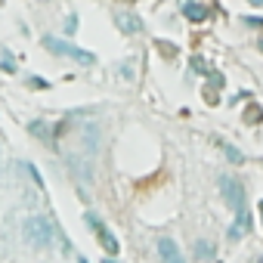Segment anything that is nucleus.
<instances>
[{"label": "nucleus", "instance_id": "f257e3e1", "mask_svg": "<svg viewBox=\"0 0 263 263\" xmlns=\"http://www.w3.org/2000/svg\"><path fill=\"white\" fill-rule=\"evenodd\" d=\"M22 235H25V241H28L31 248H53L56 241H59L62 248H68V238H59V229H56L47 217H41V214H31V217L22 223Z\"/></svg>", "mask_w": 263, "mask_h": 263}, {"label": "nucleus", "instance_id": "f03ea898", "mask_svg": "<svg viewBox=\"0 0 263 263\" xmlns=\"http://www.w3.org/2000/svg\"><path fill=\"white\" fill-rule=\"evenodd\" d=\"M44 47H47L50 53H56V56H65V59L78 62V65H96V56H93L90 50H81V47H74V44H68V41L44 37Z\"/></svg>", "mask_w": 263, "mask_h": 263}, {"label": "nucleus", "instance_id": "7ed1b4c3", "mask_svg": "<svg viewBox=\"0 0 263 263\" xmlns=\"http://www.w3.org/2000/svg\"><path fill=\"white\" fill-rule=\"evenodd\" d=\"M217 186H220V195H223L229 211H241L245 208V186H241V180H235L232 174H223Z\"/></svg>", "mask_w": 263, "mask_h": 263}, {"label": "nucleus", "instance_id": "20e7f679", "mask_svg": "<svg viewBox=\"0 0 263 263\" xmlns=\"http://www.w3.org/2000/svg\"><path fill=\"white\" fill-rule=\"evenodd\" d=\"M84 220H87V226L93 229V235H96V241L102 245V251H105V254H118V251H121L118 238H115V235H111V229H108V226L99 220V214L87 211V214H84Z\"/></svg>", "mask_w": 263, "mask_h": 263}, {"label": "nucleus", "instance_id": "39448f33", "mask_svg": "<svg viewBox=\"0 0 263 263\" xmlns=\"http://www.w3.org/2000/svg\"><path fill=\"white\" fill-rule=\"evenodd\" d=\"M65 161H68V171H71L81 183H90V180H93V167H90V161H87L84 155H68Z\"/></svg>", "mask_w": 263, "mask_h": 263}, {"label": "nucleus", "instance_id": "423d86ee", "mask_svg": "<svg viewBox=\"0 0 263 263\" xmlns=\"http://www.w3.org/2000/svg\"><path fill=\"white\" fill-rule=\"evenodd\" d=\"M115 25H118L124 34H140V31H143V19L134 16V13H115Z\"/></svg>", "mask_w": 263, "mask_h": 263}, {"label": "nucleus", "instance_id": "0eeeda50", "mask_svg": "<svg viewBox=\"0 0 263 263\" xmlns=\"http://www.w3.org/2000/svg\"><path fill=\"white\" fill-rule=\"evenodd\" d=\"M158 257H161V263H186L174 238H161L158 241Z\"/></svg>", "mask_w": 263, "mask_h": 263}, {"label": "nucleus", "instance_id": "6e6552de", "mask_svg": "<svg viewBox=\"0 0 263 263\" xmlns=\"http://www.w3.org/2000/svg\"><path fill=\"white\" fill-rule=\"evenodd\" d=\"M180 10H183V16L189 22H204L208 19V7L195 4V0H180Z\"/></svg>", "mask_w": 263, "mask_h": 263}, {"label": "nucleus", "instance_id": "1a4fd4ad", "mask_svg": "<svg viewBox=\"0 0 263 263\" xmlns=\"http://www.w3.org/2000/svg\"><path fill=\"white\" fill-rule=\"evenodd\" d=\"M235 214H238V220L232 223V229H229V238H241V235L251 229V217H248V211L241 208V211H235Z\"/></svg>", "mask_w": 263, "mask_h": 263}, {"label": "nucleus", "instance_id": "9d476101", "mask_svg": "<svg viewBox=\"0 0 263 263\" xmlns=\"http://www.w3.org/2000/svg\"><path fill=\"white\" fill-rule=\"evenodd\" d=\"M28 130H31V137L44 140L47 146L53 143V134H50V124H47V121H31V124H28Z\"/></svg>", "mask_w": 263, "mask_h": 263}, {"label": "nucleus", "instance_id": "9b49d317", "mask_svg": "<svg viewBox=\"0 0 263 263\" xmlns=\"http://www.w3.org/2000/svg\"><path fill=\"white\" fill-rule=\"evenodd\" d=\"M217 146H220V149L226 152V158H229L232 164H241V161H245V155H241V152H238V149H235L232 143H226V140H217Z\"/></svg>", "mask_w": 263, "mask_h": 263}, {"label": "nucleus", "instance_id": "f8f14e48", "mask_svg": "<svg viewBox=\"0 0 263 263\" xmlns=\"http://www.w3.org/2000/svg\"><path fill=\"white\" fill-rule=\"evenodd\" d=\"M245 121H248V124H257V121H263V108H257V105H248V108H245Z\"/></svg>", "mask_w": 263, "mask_h": 263}, {"label": "nucleus", "instance_id": "ddd939ff", "mask_svg": "<svg viewBox=\"0 0 263 263\" xmlns=\"http://www.w3.org/2000/svg\"><path fill=\"white\" fill-rule=\"evenodd\" d=\"M195 251H198L201 260H211V257H214V248H211L208 241H195Z\"/></svg>", "mask_w": 263, "mask_h": 263}, {"label": "nucleus", "instance_id": "4468645a", "mask_svg": "<svg viewBox=\"0 0 263 263\" xmlns=\"http://www.w3.org/2000/svg\"><path fill=\"white\" fill-rule=\"evenodd\" d=\"M155 47H158L164 56H177V44H171V41H158Z\"/></svg>", "mask_w": 263, "mask_h": 263}, {"label": "nucleus", "instance_id": "2eb2a0df", "mask_svg": "<svg viewBox=\"0 0 263 263\" xmlns=\"http://www.w3.org/2000/svg\"><path fill=\"white\" fill-rule=\"evenodd\" d=\"M0 65H4V71H16V62L10 59V53H4V59H0Z\"/></svg>", "mask_w": 263, "mask_h": 263}, {"label": "nucleus", "instance_id": "dca6fc26", "mask_svg": "<svg viewBox=\"0 0 263 263\" xmlns=\"http://www.w3.org/2000/svg\"><path fill=\"white\" fill-rule=\"evenodd\" d=\"M208 78H211V81H214V87H217V90H220V87H223V84H226V81H223V74H220V71H208Z\"/></svg>", "mask_w": 263, "mask_h": 263}, {"label": "nucleus", "instance_id": "f3484780", "mask_svg": "<svg viewBox=\"0 0 263 263\" xmlns=\"http://www.w3.org/2000/svg\"><path fill=\"white\" fill-rule=\"evenodd\" d=\"M28 84H31L34 90H47V87H50V81H44V78H31Z\"/></svg>", "mask_w": 263, "mask_h": 263}, {"label": "nucleus", "instance_id": "a211bd4d", "mask_svg": "<svg viewBox=\"0 0 263 263\" xmlns=\"http://www.w3.org/2000/svg\"><path fill=\"white\" fill-rule=\"evenodd\" d=\"M192 68H195V71H208V65H204L198 56H192Z\"/></svg>", "mask_w": 263, "mask_h": 263}, {"label": "nucleus", "instance_id": "6ab92c4d", "mask_svg": "<svg viewBox=\"0 0 263 263\" xmlns=\"http://www.w3.org/2000/svg\"><path fill=\"white\" fill-rule=\"evenodd\" d=\"M74 25H78V16H68V31H65V34H71V31H74Z\"/></svg>", "mask_w": 263, "mask_h": 263}, {"label": "nucleus", "instance_id": "aec40b11", "mask_svg": "<svg viewBox=\"0 0 263 263\" xmlns=\"http://www.w3.org/2000/svg\"><path fill=\"white\" fill-rule=\"evenodd\" d=\"M248 4H254V7H263V0H248Z\"/></svg>", "mask_w": 263, "mask_h": 263}, {"label": "nucleus", "instance_id": "412c9836", "mask_svg": "<svg viewBox=\"0 0 263 263\" xmlns=\"http://www.w3.org/2000/svg\"><path fill=\"white\" fill-rule=\"evenodd\" d=\"M260 223H263V198H260Z\"/></svg>", "mask_w": 263, "mask_h": 263}, {"label": "nucleus", "instance_id": "4be33fe9", "mask_svg": "<svg viewBox=\"0 0 263 263\" xmlns=\"http://www.w3.org/2000/svg\"><path fill=\"white\" fill-rule=\"evenodd\" d=\"M78 263H90V260H84V257H81V260H78Z\"/></svg>", "mask_w": 263, "mask_h": 263}, {"label": "nucleus", "instance_id": "5701e85b", "mask_svg": "<svg viewBox=\"0 0 263 263\" xmlns=\"http://www.w3.org/2000/svg\"><path fill=\"white\" fill-rule=\"evenodd\" d=\"M257 263H263V257H257Z\"/></svg>", "mask_w": 263, "mask_h": 263}]
</instances>
